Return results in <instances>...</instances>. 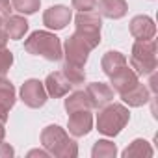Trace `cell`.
Instances as JSON below:
<instances>
[{"mask_svg":"<svg viewBox=\"0 0 158 158\" xmlns=\"http://www.w3.org/2000/svg\"><path fill=\"white\" fill-rule=\"evenodd\" d=\"M41 145L43 149L48 151L50 156H58V158H76L78 156L76 141L71 139L69 134L58 125H48L41 130Z\"/></svg>","mask_w":158,"mask_h":158,"instance_id":"6da1fadb","label":"cell"},{"mask_svg":"<svg viewBox=\"0 0 158 158\" xmlns=\"http://www.w3.org/2000/svg\"><path fill=\"white\" fill-rule=\"evenodd\" d=\"M132 156H152V147L149 145V141L138 138L123 151V158H132Z\"/></svg>","mask_w":158,"mask_h":158,"instance_id":"44dd1931","label":"cell"},{"mask_svg":"<svg viewBox=\"0 0 158 158\" xmlns=\"http://www.w3.org/2000/svg\"><path fill=\"white\" fill-rule=\"evenodd\" d=\"M73 19V11L67 6H50L45 13H43V24L50 30H63Z\"/></svg>","mask_w":158,"mask_h":158,"instance_id":"ba28073f","label":"cell"},{"mask_svg":"<svg viewBox=\"0 0 158 158\" xmlns=\"http://www.w3.org/2000/svg\"><path fill=\"white\" fill-rule=\"evenodd\" d=\"M99 15L106 19H121L128 11L127 0H99Z\"/></svg>","mask_w":158,"mask_h":158,"instance_id":"2e32d148","label":"cell"},{"mask_svg":"<svg viewBox=\"0 0 158 158\" xmlns=\"http://www.w3.org/2000/svg\"><path fill=\"white\" fill-rule=\"evenodd\" d=\"M48 95L45 89V84L37 78H30L21 86V101L28 106V108H41L45 106Z\"/></svg>","mask_w":158,"mask_h":158,"instance_id":"8992f818","label":"cell"},{"mask_svg":"<svg viewBox=\"0 0 158 158\" xmlns=\"http://www.w3.org/2000/svg\"><path fill=\"white\" fill-rule=\"evenodd\" d=\"M15 88L6 76H0V115L8 119L10 110L15 106Z\"/></svg>","mask_w":158,"mask_h":158,"instance_id":"5bb4252c","label":"cell"},{"mask_svg":"<svg viewBox=\"0 0 158 158\" xmlns=\"http://www.w3.org/2000/svg\"><path fill=\"white\" fill-rule=\"evenodd\" d=\"M2 28L6 30L10 39H23L24 34L28 32V21L23 15H10L4 19Z\"/></svg>","mask_w":158,"mask_h":158,"instance_id":"e0dca14e","label":"cell"},{"mask_svg":"<svg viewBox=\"0 0 158 158\" xmlns=\"http://www.w3.org/2000/svg\"><path fill=\"white\" fill-rule=\"evenodd\" d=\"M28 156H30V158H32V156H43V158H47V156H50V154H48L47 149H34V151L28 152Z\"/></svg>","mask_w":158,"mask_h":158,"instance_id":"83f0119b","label":"cell"},{"mask_svg":"<svg viewBox=\"0 0 158 158\" xmlns=\"http://www.w3.org/2000/svg\"><path fill=\"white\" fill-rule=\"evenodd\" d=\"M115 154H117V147L110 139H99V141H95L93 151H91L93 158H114Z\"/></svg>","mask_w":158,"mask_h":158,"instance_id":"7402d4cb","label":"cell"},{"mask_svg":"<svg viewBox=\"0 0 158 158\" xmlns=\"http://www.w3.org/2000/svg\"><path fill=\"white\" fill-rule=\"evenodd\" d=\"M6 117H2V115H0V141H2L4 139V136H6Z\"/></svg>","mask_w":158,"mask_h":158,"instance_id":"f546056e","label":"cell"},{"mask_svg":"<svg viewBox=\"0 0 158 158\" xmlns=\"http://www.w3.org/2000/svg\"><path fill=\"white\" fill-rule=\"evenodd\" d=\"M130 112L125 104L119 102H108L106 106L99 108L97 114V130L108 138L117 136L128 123Z\"/></svg>","mask_w":158,"mask_h":158,"instance_id":"3957f363","label":"cell"},{"mask_svg":"<svg viewBox=\"0 0 158 158\" xmlns=\"http://www.w3.org/2000/svg\"><path fill=\"white\" fill-rule=\"evenodd\" d=\"M78 110H91V102L86 95V91H74L65 99V112L73 114Z\"/></svg>","mask_w":158,"mask_h":158,"instance_id":"d6986e66","label":"cell"},{"mask_svg":"<svg viewBox=\"0 0 158 158\" xmlns=\"http://www.w3.org/2000/svg\"><path fill=\"white\" fill-rule=\"evenodd\" d=\"M149 76H151V82H149L151 84V89H152V93H156V76H154V73H151Z\"/></svg>","mask_w":158,"mask_h":158,"instance_id":"4dcf8cb0","label":"cell"},{"mask_svg":"<svg viewBox=\"0 0 158 158\" xmlns=\"http://www.w3.org/2000/svg\"><path fill=\"white\" fill-rule=\"evenodd\" d=\"M101 65H102L104 74L112 76L115 71H119L121 67H125V65H127V56H125V54H121V52H117V50H108V52L102 56Z\"/></svg>","mask_w":158,"mask_h":158,"instance_id":"ac0fdd59","label":"cell"},{"mask_svg":"<svg viewBox=\"0 0 158 158\" xmlns=\"http://www.w3.org/2000/svg\"><path fill=\"white\" fill-rule=\"evenodd\" d=\"M61 73L65 74V78L69 80V84L73 88H78V86H82L86 82V71H84V67H76V65H71V63H63Z\"/></svg>","mask_w":158,"mask_h":158,"instance_id":"ffe728a7","label":"cell"},{"mask_svg":"<svg viewBox=\"0 0 158 158\" xmlns=\"http://www.w3.org/2000/svg\"><path fill=\"white\" fill-rule=\"evenodd\" d=\"M8 34H6V30L0 26V48H6V45H8Z\"/></svg>","mask_w":158,"mask_h":158,"instance_id":"f1b7e54d","label":"cell"},{"mask_svg":"<svg viewBox=\"0 0 158 158\" xmlns=\"http://www.w3.org/2000/svg\"><path fill=\"white\" fill-rule=\"evenodd\" d=\"M11 15V2L10 0H0V17L6 19Z\"/></svg>","mask_w":158,"mask_h":158,"instance_id":"4316f807","label":"cell"},{"mask_svg":"<svg viewBox=\"0 0 158 158\" xmlns=\"http://www.w3.org/2000/svg\"><path fill=\"white\" fill-rule=\"evenodd\" d=\"M41 0H11V8L23 15H32L39 10Z\"/></svg>","mask_w":158,"mask_h":158,"instance_id":"603a6c76","label":"cell"},{"mask_svg":"<svg viewBox=\"0 0 158 158\" xmlns=\"http://www.w3.org/2000/svg\"><path fill=\"white\" fill-rule=\"evenodd\" d=\"M121 99L125 104H128L130 108H138V106H143L151 101V91L145 84H136L134 88H130L128 91L121 93Z\"/></svg>","mask_w":158,"mask_h":158,"instance_id":"9a60e30c","label":"cell"},{"mask_svg":"<svg viewBox=\"0 0 158 158\" xmlns=\"http://www.w3.org/2000/svg\"><path fill=\"white\" fill-rule=\"evenodd\" d=\"M43 84H45L47 95L52 97V99H60V97L69 95V91H71V88H73L61 71H54V73H50Z\"/></svg>","mask_w":158,"mask_h":158,"instance_id":"7c38bea8","label":"cell"},{"mask_svg":"<svg viewBox=\"0 0 158 158\" xmlns=\"http://www.w3.org/2000/svg\"><path fill=\"white\" fill-rule=\"evenodd\" d=\"M73 8L78 11H93L97 8V0H71Z\"/></svg>","mask_w":158,"mask_h":158,"instance_id":"d4e9b609","label":"cell"},{"mask_svg":"<svg viewBox=\"0 0 158 158\" xmlns=\"http://www.w3.org/2000/svg\"><path fill=\"white\" fill-rule=\"evenodd\" d=\"M91 50H93V47L78 32H74L73 35H69L65 39L63 56L61 58L65 60V63H71V65H76V67H84Z\"/></svg>","mask_w":158,"mask_h":158,"instance_id":"5b68a950","label":"cell"},{"mask_svg":"<svg viewBox=\"0 0 158 158\" xmlns=\"http://www.w3.org/2000/svg\"><path fill=\"white\" fill-rule=\"evenodd\" d=\"M156 41L154 39H136L130 54V67L138 76H149L156 71Z\"/></svg>","mask_w":158,"mask_h":158,"instance_id":"277c9868","label":"cell"},{"mask_svg":"<svg viewBox=\"0 0 158 158\" xmlns=\"http://www.w3.org/2000/svg\"><path fill=\"white\" fill-rule=\"evenodd\" d=\"M138 82H139V78H138L136 71H134L132 67H128V65L121 67L119 71H115V73L110 76L112 89H114V91H117L119 95H121V93H125V91H128L130 88H134Z\"/></svg>","mask_w":158,"mask_h":158,"instance_id":"8fae6325","label":"cell"},{"mask_svg":"<svg viewBox=\"0 0 158 158\" xmlns=\"http://www.w3.org/2000/svg\"><path fill=\"white\" fill-rule=\"evenodd\" d=\"M24 50L28 54L41 56V58H45L48 61H58L63 56V48H61L60 37L54 35L52 32H47V30L32 32L28 35V39L24 41Z\"/></svg>","mask_w":158,"mask_h":158,"instance_id":"7a4b0ae2","label":"cell"},{"mask_svg":"<svg viewBox=\"0 0 158 158\" xmlns=\"http://www.w3.org/2000/svg\"><path fill=\"white\" fill-rule=\"evenodd\" d=\"M15 156V151L10 143H4V139L0 141V158H11Z\"/></svg>","mask_w":158,"mask_h":158,"instance_id":"484cf974","label":"cell"},{"mask_svg":"<svg viewBox=\"0 0 158 158\" xmlns=\"http://www.w3.org/2000/svg\"><path fill=\"white\" fill-rule=\"evenodd\" d=\"M130 34L134 39H152L156 34V24L149 15H136L130 21Z\"/></svg>","mask_w":158,"mask_h":158,"instance_id":"4fadbf2b","label":"cell"},{"mask_svg":"<svg viewBox=\"0 0 158 158\" xmlns=\"http://www.w3.org/2000/svg\"><path fill=\"white\" fill-rule=\"evenodd\" d=\"M13 65V52L8 48H0V76H6Z\"/></svg>","mask_w":158,"mask_h":158,"instance_id":"cb8c5ba5","label":"cell"},{"mask_svg":"<svg viewBox=\"0 0 158 158\" xmlns=\"http://www.w3.org/2000/svg\"><path fill=\"white\" fill-rule=\"evenodd\" d=\"M67 128H69V134H73L74 138L88 136L93 128V115L89 114V110L73 112V114H69Z\"/></svg>","mask_w":158,"mask_h":158,"instance_id":"52a82bcc","label":"cell"},{"mask_svg":"<svg viewBox=\"0 0 158 158\" xmlns=\"http://www.w3.org/2000/svg\"><path fill=\"white\" fill-rule=\"evenodd\" d=\"M86 95L91 102V108H102L114 101V89L110 84L104 82H91L86 88Z\"/></svg>","mask_w":158,"mask_h":158,"instance_id":"30bf717a","label":"cell"},{"mask_svg":"<svg viewBox=\"0 0 158 158\" xmlns=\"http://www.w3.org/2000/svg\"><path fill=\"white\" fill-rule=\"evenodd\" d=\"M74 26H76V32L80 34L101 35L102 19L97 11H78V15L74 17Z\"/></svg>","mask_w":158,"mask_h":158,"instance_id":"9c48e42d","label":"cell"},{"mask_svg":"<svg viewBox=\"0 0 158 158\" xmlns=\"http://www.w3.org/2000/svg\"><path fill=\"white\" fill-rule=\"evenodd\" d=\"M2 24H4V19H2V17H0V26H2Z\"/></svg>","mask_w":158,"mask_h":158,"instance_id":"1f68e13d","label":"cell"}]
</instances>
